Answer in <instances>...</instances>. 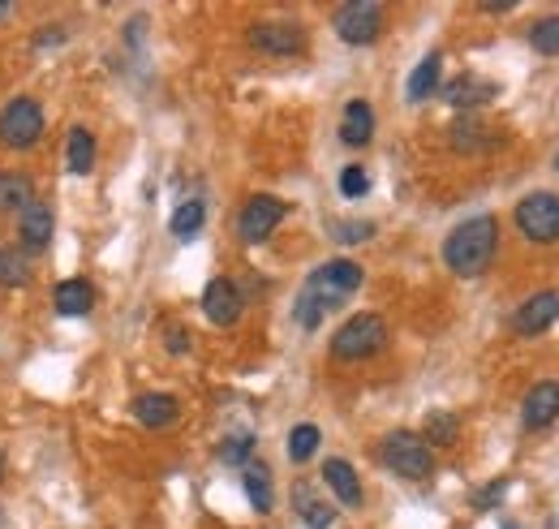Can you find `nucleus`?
<instances>
[{"mask_svg": "<svg viewBox=\"0 0 559 529\" xmlns=\"http://www.w3.org/2000/svg\"><path fill=\"white\" fill-rule=\"evenodd\" d=\"M383 18H387V9L375 5V0H349V5H340L332 13V26L349 48H366L383 35Z\"/></svg>", "mask_w": 559, "mask_h": 529, "instance_id": "nucleus-6", "label": "nucleus"}, {"mask_svg": "<svg viewBox=\"0 0 559 529\" xmlns=\"http://www.w3.org/2000/svg\"><path fill=\"white\" fill-rule=\"evenodd\" d=\"M43 138V108L31 95H18L0 108V142L9 151H31Z\"/></svg>", "mask_w": 559, "mask_h": 529, "instance_id": "nucleus-5", "label": "nucleus"}, {"mask_svg": "<svg viewBox=\"0 0 559 529\" xmlns=\"http://www.w3.org/2000/svg\"><path fill=\"white\" fill-rule=\"evenodd\" d=\"M52 306H56V314H65V319H82V314H91V306H95V289L86 280H61L52 293Z\"/></svg>", "mask_w": 559, "mask_h": 529, "instance_id": "nucleus-20", "label": "nucleus"}, {"mask_svg": "<svg viewBox=\"0 0 559 529\" xmlns=\"http://www.w3.org/2000/svg\"><path fill=\"white\" fill-rule=\"evenodd\" d=\"M52 233H56V216H52V203L35 198L31 207L18 211V241L26 254H43L52 246Z\"/></svg>", "mask_w": 559, "mask_h": 529, "instance_id": "nucleus-11", "label": "nucleus"}, {"mask_svg": "<svg viewBox=\"0 0 559 529\" xmlns=\"http://www.w3.org/2000/svg\"><path fill=\"white\" fill-rule=\"evenodd\" d=\"M323 482H327V491H332L344 508H362V478H357V469L349 461H340V456H332V461L323 465Z\"/></svg>", "mask_w": 559, "mask_h": 529, "instance_id": "nucleus-15", "label": "nucleus"}, {"mask_svg": "<svg viewBox=\"0 0 559 529\" xmlns=\"http://www.w3.org/2000/svg\"><path fill=\"white\" fill-rule=\"evenodd\" d=\"M0 474H5V452H0Z\"/></svg>", "mask_w": 559, "mask_h": 529, "instance_id": "nucleus-36", "label": "nucleus"}, {"mask_svg": "<svg viewBox=\"0 0 559 529\" xmlns=\"http://www.w3.org/2000/svg\"><path fill=\"white\" fill-rule=\"evenodd\" d=\"M555 168H559V155H555Z\"/></svg>", "mask_w": 559, "mask_h": 529, "instance_id": "nucleus-37", "label": "nucleus"}, {"mask_svg": "<svg viewBox=\"0 0 559 529\" xmlns=\"http://www.w3.org/2000/svg\"><path fill=\"white\" fill-rule=\"evenodd\" d=\"M0 284H5V289L26 284V259L18 254V246H0Z\"/></svg>", "mask_w": 559, "mask_h": 529, "instance_id": "nucleus-29", "label": "nucleus"}, {"mask_svg": "<svg viewBox=\"0 0 559 529\" xmlns=\"http://www.w3.org/2000/svg\"><path fill=\"white\" fill-rule=\"evenodd\" d=\"M362 280H366L362 263L332 259V263H323V267L310 271V280H306V289H301V297H310V302L327 314V310H336L340 302H349V297L362 289Z\"/></svg>", "mask_w": 559, "mask_h": 529, "instance_id": "nucleus-2", "label": "nucleus"}, {"mask_svg": "<svg viewBox=\"0 0 559 529\" xmlns=\"http://www.w3.org/2000/svg\"><path fill=\"white\" fill-rule=\"evenodd\" d=\"M250 456H254V435H250V431L228 435V439L220 443V461H224V465H250Z\"/></svg>", "mask_w": 559, "mask_h": 529, "instance_id": "nucleus-30", "label": "nucleus"}, {"mask_svg": "<svg viewBox=\"0 0 559 529\" xmlns=\"http://www.w3.org/2000/svg\"><path fill=\"white\" fill-rule=\"evenodd\" d=\"M65 164L74 177H86L95 168V134L86 125H74L69 130V151H65Z\"/></svg>", "mask_w": 559, "mask_h": 529, "instance_id": "nucleus-23", "label": "nucleus"}, {"mask_svg": "<svg viewBox=\"0 0 559 529\" xmlns=\"http://www.w3.org/2000/svg\"><path fill=\"white\" fill-rule=\"evenodd\" d=\"M370 138H375V108L366 99H349L340 117V142L344 147H366Z\"/></svg>", "mask_w": 559, "mask_h": 529, "instance_id": "nucleus-18", "label": "nucleus"}, {"mask_svg": "<svg viewBox=\"0 0 559 529\" xmlns=\"http://www.w3.org/2000/svg\"><path fill=\"white\" fill-rule=\"evenodd\" d=\"M56 44H65V31H61V26H43V35L35 39V48H56Z\"/></svg>", "mask_w": 559, "mask_h": 529, "instance_id": "nucleus-35", "label": "nucleus"}, {"mask_svg": "<svg viewBox=\"0 0 559 529\" xmlns=\"http://www.w3.org/2000/svg\"><path fill=\"white\" fill-rule=\"evenodd\" d=\"M332 237L340 241V246H357V241L375 237V224H370V220H336L332 224Z\"/></svg>", "mask_w": 559, "mask_h": 529, "instance_id": "nucleus-31", "label": "nucleus"}, {"mask_svg": "<svg viewBox=\"0 0 559 529\" xmlns=\"http://www.w3.org/2000/svg\"><path fill=\"white\" fill-rule=\"evenodd\" d=\"M370 190V173L362 164H349V168H340V194L344 198H362Z\"/></svg>", "mask_w": 559, "mask_h": 529, "instance_id": "nucleus-32", "label": "nucleus"}, {"mask_svg": "<svg viewBox=\"0 0 559 529\" xmlns=\"http://www.w3.org/2000/svg\"><path fill=\"white\" fill-rule=\"evenodd\" d=\"M559 319V289H542L534 297H525L512 314V332L516 336H542Z\"/></svg>", "mask_w": 559, "mask_h": 529, "instance_id": "nucleus-10", "label": "nucleus"}, {"mask_svg": "<svg viewBox=\"0 0 559 529\" xmlns=\"http://www.w3.org/2000/svg\"><path fill=\"white\" fill-rule=\"evenodd\" d=\"M203 224H207V203H203V198H185V203L172 211V220H168V228H172V237H177V241L198 237V233H203Z\"/></svg>", "mask_w": 559, "mask_h": 529, "instance_id": "nucleus-24", "label": "nucleus"}, {"mask_svg": "<svg viewBox=\"0 0 559 529\" xmlns=\"http://www.w3.org/2000/svg\"><path fill=\"white\" fill-rule=\"evenodd\" d=\"M241 310H246V302H241V289L233 280L215 276L207 289H203V314L215 323V327H233L241 319Z\"/></svg>", "mask_w": 559, "mask_h": 529, "instance_id": "nucleus-13", "label": "nucleus"}, {"mask_svg": "<svg viewBox=\"0 0 559 529\" xmlns=\"http://www.w3.org/2000/svg\"><path fill=\"white\" fill-rule=\"evenodd\" d=\"M456 435H461V418H456V413L439 409V413H430V418H426V431H422L426 443H439V448H448V443H456Z\"/></svg>", "mask_w": 559, "mask_h": 529, "instance_id": "nucleus-27", "label": "nucleus"}, {"mask_svg": "<svg viewBox=\"0 0 559 529\" xmlns=\"http://www.w3.org/2000/svg\"><path fill=\"white\" fill-rule=\"evenodd\" d=\"M508 486H512V478H495L491 486H482V491L473 495V508H478V512H491V508H499V499L508 495Z\"/></svg>", "mask_w": 559, "mask_h": 529, "instance_id": "nucleus-33", "label": "nucleus"}, {"mask_svg": "<svg viewBox=\"0 0 559 529\" xmlns=\"http://www.w3.org/2000/svg\"><path fill=\"white\" fill-rule=\"evenodd\" d=\"M293 504H297L301 525H306V529H332V525H336V508H332V504H323V499L314 495L306 482H297V486H293Z\"/></svg>", "mask_w": 559, "mask_h": 529, "instance_id": "nucleus-21", "label": "nucleus"}, {"mask_svg": "<svg viewBox=\"0 0 559 529\" xmlns=\"http://www.w3.org/2000/svg\"><path fill=\"white\" fill-rule=\"evenodd\" d=\"M516 228L534 241V246H551L559 241V194H525L521 203H516Z\"/></svg>", "mask_w": 559, "mask_h": 529, "instance_id": "nucleus-7", "label": "nucleus"}, {"mask_svg": "<svg viewBox=\"0 0 559 529\" xmlns=\"http://www.w3.org/2000/svg\"><path fill=\"white\" fill-rule=\"evenodd\" d=\"M499 142H504V134L495 130V125H486L478 117H465L452 125V147L461 155H478V151H495Z\"/></svg>", "mask_w": 559, "mask_h": 529, "instance_id": "nucleus-17", "label": "nucleus"}, {"mask_svg": "<svg viewBox=\"0 0 559 529\" xmlns=\"http://www.w3.org/2000/svg\"><path fill=\"white\" fill-rule=\"evenodd\" d=\"M495 250H499V220L495 216H473V220L456 224L448 233V241H443V263H448L456 276L473 280L495 263Z\"/></svg>", "mask_w": 559, "mask_h": 529, "instance_id": "nucleus-1", "label": "nucleus"}, {"mask_svg": "<svg viewBox=\"0 0 559 529\" xmlns=\"http://www.w3.org/2000/svg\"><path fill=\"white\" fill-rule=\"evenodd\" d=\"M495 95H499L495 82H486L478 74H461V78H452L448 87H443V104H452V108H482V104H491Z\"/></svg>", "mask_w": 559, "mask_h": 529, "instance_id": "nucleus-16", "label": "nucleus"}, {"mask_svg": "<svg viewBox=\"0 0 559 529\" xmlns=\"http://www.w3.org/2000/svg\"><path fill=\"white\" fill-rule=\"evenodd\" d=\"M387 345V323L379 314H353L349 323L332 336V357L336 362H366Z\"/></svg>", "mask_w": 559, "mask_h": 529, "instance_id": "nucleus-4", "label": "nucleus"}, {"mask_svg": "<svg viewBox=\"0 0 559 529\" xmlns=\"http://www.w3.org/2000/svg\"><path fill=\"white\" fill-rule=\"evenodd\" d=\"M241 486H246V499L254 504L258 517H267V512L276 508V486H271V469L267 465H246Z\"/></svg>", "mask_w": 559, "mask_h": 529, "instance_id": "nucleus-22", "label": "nucleus"}, {"mask_svg": "<svg viewBox=\"0 0 559 529\" xmlns=\"http://www.w3.org/2000/svg\"><path fill=\"white\" fill-rule=\"evenodd\" d=\"M521 422H525V431H547L551 422H559V383L555 379H542L525 392Z\"/></svg>", "mask_w": 559, "mask_h": 529, "instance_id": "nucleus-12", "label": "nucleus"}, {"mask_svg": "<svg viewBox=\"0 0 559 529\" xmlns=\"http://www.w3.org/2000/svg\"><path fill=\"white\" fill-rule=\"evenodd\" d=\"M289 216V203L276 194H254L246 207H241L237 216V237L246 241V246H258V241H267L271 233L280 228V220Z\"/></svg>", "mask_w": 559, "mask_h": 529, "instance_id": "nucleus-8", "label": "nucleus"}, {"mask_svg": "<svg viewBox=\"0 0 559 529\" xmlns=\"http://www.w3.org/2000/svg\"><path fill=\"white\" fill-rule=\"evenodd\" d=\"M168 353H185L190 349V332H185V327H168Z\"/></svg>", "mask_w": 559, "mask_h": 529, "instance_id": "nucleus-34", "label": "nucleus"}, {"mask_svg": "<svg viewBox=\"0 0 559 529\" xmlns=\"http://www.w3.org/2000/svg\"><path fill=\"white\" fill-rule=\"evenodd\" d=\"M35 203V181L26 173H0V211H22Z\"/></svg>", "mask_w": 559, "mask_h": 529, "instance_id": "nucleus-25", "label": "nucleus"}, {"mask_svg": "<svg viewBox=\"0 0 559 529\" xmlns=\"http://www.w3.org/2000/svg\"><path fill=\"white\" fill-rule=\"evenodd\" d=\"M250 48L263 56H306L310 35L301 22H254L250 26Z\"/></svg>", "mask_w": 559, "mask_h": 529, "instance_id": "nucleus-9", "label": "nucleus"}, {"mask_svg": "<svg viewBox=\"0 0 559 529\" xmlns=\"http://www.w3.org/2000/svg\"><path fill=\"white\" fill-rule=\"evenodd\" d=\"M319 443H323V431L314 422H301L289 431V461L293 465H306L314 452H319Z\"/></svg>", "mask_w": 559, "mask_h": 529, "instance_id": "nucleus-26", "label": "nucleus"}, {"mask_svg": "<svg viewBox=\"0 0 559 529\" xmlns=\"http://www.w3.org/2000/svg\"><path fill=\"white\" fill-rule=\"evenodd\" d=\"M379 456L392 474L409 478V482H426L430 474H435V452H430V443L413 431H392L383 439Z\"/></svg>", "mask_w": 559, "mask_h": 529, "instance_id": "nucleus-3", "label": "nucleus"}, {"mask_svg": "<svg viewBox=\"0 0 559 529\" xmlns=\"http://www.w3.org/2000/svg\"><path fill=\"white\" fill-rule=\"evenodd\" d=\"M529 48L538 56H559V18H542L529 26Z\"/></svg>", "mask_w": 559, "mask_h": 529, "instance_id": "nucleus-28", "label": "nucleus"}, {"mask_svg": "<svg viewBox=\"0 0 559 529\" xmlns=\"http://www.w3.org/2000/svg\"><path fill=\"white\" fill-rule=\"evenodd\" d=\"M439 78H443V52H426L418 65H413V74L405 82V95L409 104H422V99H430L439 91Z\"/></svg>", "mask_w": 559, "mask_h": 529, "instance_id": "nucleus-19", "label": "nucleus"}, {"mask_svg": "<svg viewBox=\"0 0 559 529\" xmlns=\"http://www.w3.org/2000/svg\"><path fill=\"white\" fill-rule=\"evenodd\" d=\"M134 418L142 426H151V431H168V426L181 418V400L168 392H142L134 400Z\"/></svg>", "mask_w": 559, "mask_h": 529, "instance_id": "nucleus-14", "label": "nucleus"}]
</instances>
